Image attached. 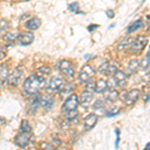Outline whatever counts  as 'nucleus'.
I'll return each mask as SVG.
<instances>
[{
  "mask_svg": "<svg viewBox=\"0 0 150 150\" xmlns=\"http://www.w3.org/2000/svg\"><path fill=\"white\" fill-rule=\"evenodd\" d=\"M17 40L21 45L27 46V45H30L33 42V40H34V34L32 32L25 31V32H22L19 35H17Z\"/></svg>",
  "mask_w": 150,
  "mask_h": 150,
  "instance_id": "0eeeda50",
  "label": "nucleus"
},
{
  "mask_svg": "<svg viewBox=\"0 0 150 150\" xmlns=\"http://www.w3.org/2000/svg\"><path fill=\"white\" fill-rule=\"evenodd\" d=\"M97 120H98V116L94 113H90L84 118L83 120V125H84V128L86 130H90L95 126L96 123H97Z\"/></svg>",
  "mask_w": 150,
  "mask_h": 150,
  "instance_id": "9d476101",
  "label": "nucleus"
},
{
  "mask_svg": "<svg viewBox=\"0 0 150 150\" xmlns=\"http://www.w3.org/2000/svg\"><path fill=\"white\" fill-rule=\"evenodd\" d=\"M149 100H150V93H149V94H147V95L145 96V98H144V101H145V102H148Z\"/></svg>",
  "mask_w": 150,
  "mask_h": 150,
  "instance_id": "a19ab883",
  "label": "nucleus"
},
{
  "mask_svg": "<svg viewBox=\"0 0 150 150\" xmlns=\"http://www.w3.org/2000/svg\"><path fill=\"white\" fill-rule=\"evenodd\" d=\"M120 112V108L119 107H112L106 112V116L107 117H112V116L118 115Z\"/></svg>",
  "mask_w": 150,
  "mask_h": 150,
  "instance_id": "c756f323",
  "label": "nucleus"
},
{
  "mask_svg": "<svg viewBox=\"0 0 150 150\" xmlns=\"http://www.w3.org/2000/svg\"><path fill=\"white\" fill-rule=\"evenodd\" d=\"M10 23L6 19H0V31H4L9 27Z\"/></svg>",
  "mask_w": 150,
  "mask_h": 150,
  "instance_id": "72a5a7b5",
  "label": "nucleus"
},
{
  "mask_svg": "<svg viewBox=\"0 0 150 150\" xmlns=\"http://www.w3.org/2000/svg\"><path fill=\"white\" fill-rule=\"evenodd\" d=\"M117 71H118L117 66L113 63L112 64L109 63V66H108V70H107V73H106V75H107V76H113V75H114Z\"/></svg>",
  "mask_w": 150,
  "mask_h": 150,
  "instance_id": "c85d7f7f",
  "label": "nucleus"
},
{
  "mask_svg": "<svg viewBox=\"0 0 150 150\" xmlns=\"http://www.w3.org/2000/svg\"><path fill=\"white\" fill-rule=\"evenodd\" d=\"M107 81L103 80V79H99L97 82H95V91L96 93H103L107 90Z\"/></svg>",
  "mask_w": 150,
  "mask_h": 150,
  "instance_id": "6ab92c4d",
  "label": "nucleus"
},
{
  "mask_svg": "<svg viewBox=\"0 0 150 150\" xmlns=\"http://www.w3.org/2000/svg\"><path fill=\"white\" fill-rule=\"evenodd\" d=\"M113 78H114V80H115L116 86L120 87V88H123V87H125L127 84L128 74H126L123 71H119V70H118V71L113 75Z\"/></svg>",
  "mask_w": 150,
  "mask_h": 150,
  "instance_id": "6e6552de",
  "label": "nucleus"
},
{
  "mask_svg": "<svg viewBox=\"0 0 150 150\" xmlns=\"http://www.w3.org/2000/svg\"><path fill=\"white\" fill-rule=\"evenodd\" d=\"M96 28H98V25H97V24H91V25H89L88 27H87V29H88L89 32H92V31L95 30Z\"/></svg>",
  "mask_w": 150,
  "mask_h": 150,
  "instance_id": "e433bc0d",
  "label": "nucleus"
},
{
  "mask_svg": "<svg viewBox=\"0 0 150 150\" xmlns=\"http://www.w3.org/2000/svg\"><path fill=\"white\" fill-rule=\"evenodd\" d=\"M59 69L61 70V72L64 75H66L67 77L70 78H73L74 73H75V69L74 66L71 64V62L67 61V60H62L59 63Z\"/></svg>",
  "mask_w": 150,
  "mask_h": 150,
  "instance_id": "423d86ee",
  "label": "nucleus"
},
{
  "mask_svg": "<svg viewBox=\"0 0 150 150\" xmlns=\"http://www.w3.org/2000/svg\"><path fill=\"white\" fill-rule=\"evenodd\" d=\"M64 84V80L60 77H51L48 83V90L49 91H58Z\"/></svg>",
  "mask_w": 150,
  "mask_h": 150,
  "instance_id": "1a4fd4ad",
  "label": "nucleus"
},
{
  "mask_svg": "<svg viewBox=\"0 0 150 150\" xmlns=\"http://www.w3.org/2000/svg\"><path fill=\"white\" fill-rule=\"evenodd\" d=\"M41 25V20L38 17H32L26 21L25 26L29 30H37Z\"/></svg>",
  "mask_w": 150,
  "mask_h": 150,
  "instance_id": "dca6fc26",
  "label": "nucleus"
},
{
  "mask_svg": "<svg viewBox=\"0 0 150 150\" xmlns=\"http://www.w3.org/2000/svg\"><path fill=\"white\" fill-rule=\"evenodd\" d=\"M24 1H28V0H24Z\"/></svg>",
  "mask_w": 150,
  "mask_h": 150,
  "instance_id": "c03bdc74",
  "label": "nucleus"
},
{
  "mask_svg": "<svg viewBox=\"0 0 150 150\" xmlns=\"http://www.w3.org/2000/svg\"><path fill=\"white\" fill-rule=\"evenodd\" d=\"M150 148V143H147L146 147H145V149H149Z\"/></svg>",
  "mask_w": 150,
  "mask_h": 150,
  "instance_id": "79ce46f5",
  "label": "nucleus"
},
{
  "mask_svg": "<svg viewBox=\"0 0 150 150\" xmlns=\"http://www.w3.org/2000/svg\"><path fill=\"white\" fill-rule=\"evenodd\" d=\"M108 66H109V62H104L98 67V72L102 75H106L108 70Z\"/></svg>",
  "mask_w": 150,
  "mask_h": 150,
  "instance_id": "7c9ffc66",
  "label": "nucleus"
},
{
  "mask_svg": "<svg viewBox=\"0 0 150 150\" xmlns=\"http://www.w3.org/2000/svg\"><path fill=\"white\" fill-rule=\"evenodd\" d=\"M143 26V20L142 19H139V20H136L134 22H132L129 26L127 27V32L128 33H133L136 30H138L139 28H141Z\"/></svg>",
  "mask_w": 150,
  "mask_h": 150,
  "instance_id": "aec40b11",
  "label": "nucleus"
},
{
  "mask_svg": "<svg viewBox=\"0 0 150 150\" xmlns=\"http://www.w3.org/2000/svg\"><path fill=\"white\" fill-rule=\"evenodd\" d=\"M140 97V91L138 89H132L129 92H127L125 96V102L127 105H133Z\"/></svg>",
  "mask_w": 150,
  "mask_h": 150,
  "instance_id": "9b49d317",
  "label": "nucleus"
},
{
  "mask_svg": "<svg viewBox=\"0 0 150 150\" xmlns=\"http://www.w3.org/2000/svg\"><path fill=\"white\" fill-rule=\"evenodd\" d=\"M92 98H93L92 91L85 90L80 94V96L78 97V101L80 102V104L82 106L86 107V106H88L91 101H92Z\"/></svg>",
  "mask_w": 150,
  "mask_h": 150,
  "instance_id": "f8f14e48",
  "label": "nucleus"
},
{
  "mask_svg": "<svg viewBox=\"0 0 150 150\" xmlns=\"http://www.w3.org/2000/svg\"><path fill=\"white\" fill-rule=\"evenodd\" d=\"M118 143H119V130L116 129V142H115L116 147H118Z\"/></svg>",
  "mask_w": 150,
  "mask_h": 150,
  "instance_id": "58836bf2",
  "label": "nucleus"
},
{
  "mask_svg": "<svg viewBox=\"0 0 150 150\" xmlns=\"http://www.w3.org/2000/svg\"><path fill=\"white\" fill-rule=\"evenodd\" d=\"M50 68L49 67H41V68L38 69V71H37V73L38 75H40V76H47V75H49L50 74Z\"/></svg>",
  "mask_w": 150,
  "mask_h": 150,
  "instance_id": "473e14b6",
  "label": "nucleus"
},
{
  "mask_svg": "<svg viewBox=\"0 0 150 150\" xmlns=\"http://www.w3.org/2000/svg\"><path fill=\"white\" fill-rule=\"evenodd\" d=\"M131 38H124L123 40L120 41V43L118 44L117 46V49L120 50V51H123V50H127L129 48V45H130V42H131Z\"/></svg>",
  "mask_w": 150,
  "mask_h": 150,
  "instance_id": "b1692460",
  "label": "nucleus"
},
{
  "mask_svg": "<svg viewBox=\"0 0 150 150\" xmlns=\"http://www.w3.org/2000/svg\"><path fill=\"white\" fill-rule=\"evenodd\" d=\"M74 90V86L73 84L71 83H67V84H63L62 87L60 88V94H61L62 96L64 95H68V94L72 93Z\"/></svg>",
  "mask_w": 150,
  "mask_h": 150,
  "instance_id": "4be33fe9",
  "label": "nucleus"
},
{
  "mask_svg": "<svg viewBox=\"0 0 150 150\" xmlns=\"http://www.w3.org/2000/svg\"><path fill=\"white\" fill-rule=\"evenodd\" d=\"M87 90L89 91H94V89H95V82H87V86H86Z\"/></svg>",
  "mask_w": 150,
  "mask_h": 150,
  "instance_id": "c9c22d12",
  "label": "nucleus"
},
{
  "mask_svg": "<svg viewBox=\"0 0 150 150\" xmlns=\"http://www.w3.org/2000/svg\"><path fill=\"white\" fill-rule=\"evenodd\" d=\"M20 132L22 133H25L27 135H30L31 132H32V128H31L30 124L27 120H23L21 122V125H20Z\"/></svg>",
  "mask_w": 150,
  "mask_h": 150,
  "instance_id": "5701e85b",
  "label": "nucleus"
},
{
  "mask_svg": "<svg viewBox=\"0 0 150 150\" xmlns=\"http://www.w3.org/2000/svg\"><path fill=\"white\" fill-rule=\"evenodd\" d=\"M104 108H105V103H104L102 100H100V99L96 100V102L93 104L94 110H102Z\"/></svg>",
  "mask_w": 150,
  "mask_h": 150,
  "instance_id": "2f4dec72",
  "label": "nucleus"
},
{
  "mask_svg": "<svg viewBox=\"0 0 150 150\" xmlns=\"http://www.w3.org/2000/svg\"><path fill=\"white\" fill-rule=\"evenodd\" d=\"M68 9L72 13L75 14H83V12L80 11V8H79V4L77 2H73V3H70L68 5Z\"/></svg>",
  "mask_w": 150,
  "mask_h": 150,
  "instance_id": "a878e982",
  "label": "nucleus"
},
{
  "mask_svg": "<svg viewBox=\"0 0 150 150\" xmlns=\"http://www.w3.org/2000/svg\"><path fill=\"white\" fill-rule=\"evenodd\" d=\"M41 104V95L39 94H34V97L31 99L30 103H29V110L31 111V113H35L36 110L38 109V107Z\"/></svg>",
  "mask_w": 150,
  "mask_h": 150,
  "instance_id": "2eb2a0df",
  "label": "nucleus"
},
{
  "mask_svg": "<svg viewBox=\"0 0 150 150\" xmlns=\"http://www.w3.org/2000/svg\"><path fill=\"white\" fill-rule=\"evenodd\" d=\"M118 97H119V93H118V91L115 90L114 88H109L104 93V98H105V100H107L108 102H110V103L115 102Z\"/></svg>",
  "mask_w": 150,
  "mask_h": 150,
  "instance_id": "4468645a",
  "label": "nucleus"
},
{
  "mask_svg": "<svg viewBox=\"0 0 150 150\" xmlns=\"http://www.w3.org/2000/svg\"><path fill=\"white\" fill-rule=\"evenodd\" d=\"M106 15H107L108 18H113L114 17V11L111 10V9H108V10L106 11Z\"/></svg>",
  "mask_w": 150,
  "mask_h": 150,
  "instance_id": "4c0bfd02",
  "label": "nucleus"
},
{
  "mask_svg": "<svg viewBox=\"0 0 150 150\" xmlns=\"http://www.w3.org/2000/svg\"><path fill=\"white\" fill-rule=\"evenodd\" d=\"M9 75V68L6 64H3L0 66V81L3 83L7 80Z\"/></svg>",
  "mask_w": 150,
  "mask_h": 150,
  "instance_id": "412c9836",
  "label": "nucleus"
},
{
  "mask_svg": "<svg viewBox=\"0 0 150 150\" xmlns=\"http://www.w3.org/2000/svg\"><path fill=\"white\" fill-rule=\"evenodd\" d=\"M46 83V80L43 76L34 74L31 76L27 77L24 81L23 84V90L27 94L30 95H34V94L38 93L40 89L43 88V86Z\"/></svg>",
  "mask_w": 150,
  "mask_h": 150,
  "instance_id": "f257e3e1",
  "label": "nucleus"
},
{
  "mask_svg": "<svg viewBox=\"0 0 150 150\" xmlns=\"http://www.w3.org/2000/svg\"><path fill=\"white\" fill-rule=\"evenodd\" d=\"M15 144L18 145L19 147H21V148H25V147H27V145L29 143V138L27 136V134H25V133H19L17 136L15 137Z\"/></svg>",
  "mask_w": 150,
  "mask_h": 150,
  "instance_id": "ddd939ff",
  "label": "nucleus"
},
{
  "mask_svg": "<svg viewBox=\"0 0 150 150\" xmlns=\"http://www.w3.org/2000/svg\"><path fill=\"white\" fill-rule=\"evenodd\" d=\"M149 66H150V47H149L148 52L145 55V58L142 60L141 63H140V67H141L142 70H146Z\"/></svg>",
  "mask_w": 150,
  "mask_h": 150,
  "instance_id": "393cba45",
  "label": "nucleus"
},
{
  "mask_svg": "<svg viewBox=\"0 0 150 150\" xmlns=\"http://www.w3.org/2000/svg\"><path fill=\"white\" fill-rule=\"evenodd\" d=\"M40 148L41 149H55V147L53 146L52 144L48 143V142H42V143L40 144Z\"/></svg>",
  "mask_w": 150,
  "mask_h": 150,
  "instance_id": "f704fd0d",
  "label": "nucleus"
},
{
  "mask_svg": "<svg viewBox=\"0 0 150 150\" xmlns=\"http://www.w3.org/2000/svg\"><path fill=\"white\" fill-rule=\"evenodd\" d=\"M17 39V35L14 34V33H11V32H8L4 35V40L8 43H13L14 41Z\"/></svg>",
  "mask_w": 150,
  "mask_h": 150,
  "instance_id": "bb28decb",
  "label": "nucleus"
},
{
  "mask_svg": "<svg viewBox=\"0 0 150 150\" xmlns=\"http://www.w3.org/2000/svg\"><path fill=\"white\" fill-rule=\"evenodd\" d=\"M95 74V69L91 65H85L82 67L80 73H79V80L83 83H87L88 81L91 80V78Z\"/></svg>",
  "mask_w": 150,
  "mask_h": 150,
  "instance_id": "7ed1b4c3",
  "label": "nucleus"
},
{
  "mask_svg": "<svg viewBox=\"0 0 150 150\" xmlns=\"http://www.w3.org/2000/svg\"><path fill=\"white\" fill-rule=\"evenodd\" d=\"M53 105H54V99L50 96H44L41 97V106L45 110H51Z\"/></svg>",
  "mask_w": 150,
  "mask_h": 150,
  "instance_id": "f3484780",
  "label": "nucleus"
},
{
  "mask_svg": "<svg viewBox=\"0 0 150 150\" xmlns=\"http://www.w3.org/2000/svg\"><path fill=\"white\" fill-rule=\"evenodd\" d=\"M1 83H2V82H1V81H0V86H1Z\"/></svg>",
  "mask_w": 150,
  "mask_h": 150,
  "instance_id": "37998d69",
  "label": "nucleus"
},
{
  "mask_svg": "<svg viewBox=\"0 0 150 150\" xmlns=\"http://www.w3.org/2000/svg\"><path fill=\"white\" fill-rule=\"evenodd\" d=\"M140 66V62L137 59H133L129 62L126 67V74H133L138 70Z\"/></svg>",
  "mask_w": 150,
  "mask_h": 150,
  "instance_id": "a211bd4d",
  "label": "nucleus"
},
{
  "mask_svg": "<svg viewBox=\"0 0 150 150\" xmlns=\"http://www.w3.org/2000/svg\"><path fill=\"white\" fill-rule=\"evenodd\" d=\"M147 42H148V40H147V38L145 36L139 35L136 38L131 40L128 50L133 54H138V53L142 52L144 50L145 46L147 45Z\"/></svg>",
  "mask_w": 150,
  "mask_h": 150,
  "instance_id": "f03ea898",
  "label": "nucleus"
},
{
  "mask_svg": "<svg viewBox=\"0 0 150 150\" xmlns=\"http://www.w3.org/2000/svg\"><path fill=\"white\" fill-rule=\"evenodd\" d=\"M77 117H78V112H77L76 109L68 111V112H67L66 118H67V120H69V121H73V120L76 119Z\"/></svg>",
  "mask_w": 150,
  "mask_h": 150,
  "instance_id": "cd10ccee",
  "label": "nucleus"
},
{
  "mask_svg": "<svg viewBox=\"0 0 150 150\" xmlns=\"http://www.w3.org/2000/svg\"><path fill=\"white\" fill-rule=\"evenodd\" d=\"M78 103H79L78 96H77L76 94H71V95L65 100L63 105H62V110L65 111V112H68V111L76 109Z\"/></svg>",
  "mask_w": 150,
  "mask_h": 150,
  "instance_id": "20e7f679",
  "label": "nucleus"
},
{
  "mask_svg": "<svg viewBox=\"0 0 150 150\" xmlns=\"http://www.w3.org/2000/svg\"><path fill=\"white\" fill-rule=\"evenodd\" d=\"M5 53H4L3 51H0V60H2L3 58H5Z\"/></svg>",
  "mask_w": 150,
  "mask_h": 150,
  "instance_id": "ea45409f",
  "label": "nucleus"
},
{
  "mask_svg": "<svg viewBox=\"0 0 150 150\" xmlns=\"http://www.w3.org/2000/svg\"><path fill=\"white\" fill-rule=\"evenodd\" d=\"M22 75H23L22 69L15 68L10 74L8 75V78H7V80H6L7 83L12 87L17 86L19 81H20V79H21V77H22Z\"/></svg>",
  "mask_w": 150,
  "mask_h": 150,
  "instance_id": "39448f33",
  "label": "nucleus"
}]
</instances>
